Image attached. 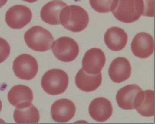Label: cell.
<instances>
[{
    "label": "cell",
    "mask_w": 155,
    "mask_h": 124,
    "mask_svg": "<svg viewBox=\"0 0 155 124\" xmlns=\"http://www.w3.org/2000/svg\"><path fill=\"white\" fill-rule=\"evenodd\" d=\"M144 10L143 0H114L111 11L117 20L131 23L137 20Z\"/></svg>",
    "instance_id": "6da1fadb"
},
{
    "label": "cell",
    "mask_w": 155,
    "mask_h": 124,
    "mask_svg": "<svg viewBox=\"0 0 155 124\" xmlns=\"http://www.w3.org/2000/svg\"><path fill=\"white\" fill-rule=\"evenodd\" d=\"M60 21L63 26L74 33H78L87 27L89 17L82 7L71 5L64 8L60 14Z\"/></svg>",
    "instance_id": "7a4b0ae2"
},
{
    "label": "cell",
    "mask_w": 155,
    "mask_h": 124,
    "mask_svg": "<svg viewBox=\"0 0 155 124\" xmlns=\"http://www.w3.org/2000/svg\"><path fill=\"white\" fill-rule=\"evenodd\" d=\"M24 39L30 48L41 52L50 50L54 40L52 34L40 26H34L28 30Z\"/></svg>",
    "instance_id": "3957f363"
},
{
    "label": "cell",
    "mask_w": 155,
    "mask_h": 124,
    "mask_svg": "<svg viewBox=\"0 0 155 124\" xmlns=\"http://www.w3.org/2000/svg\"><path fill=\"white\" fill-rule=\"evenodd\" d=\"M69 85V77L64 70L53 69L43 76L41 86L43 90L50 95H58L65 92Z\"/></svg>",
    "instance_id": "277c9868"
},
{
    "label": "cell",
    "mask_w": 155,
    "mask_h": 124,
    "mask_svg": "<svg viewBox=\"0 0 155 124\" xmlns=\"http://www.w3.org/2000/svg\"><path fill=\"white\" fill-rule=\"evenodd\" d=\"M53 44L52 51L58 60L63 62H71L78 57L80 51L79 46L73 38L62 37Z\"/></svg>",
    "instance_id": "5b68a950"
},
{
    "label": "cell",
    "mask_w": 155,
    "mask_h": 124,
    "mask_svg": "<svg viewBox=\"0 0 155 124\" xmlns=\"http://www.w3.org/2000/svg\"><path fill=\"white\" fill-rule=\"evenodd\" d=\"M13 68L15 75L18 78L24 80H31L38 74V65L37 60L33 56L22 54L14 60Z\"/></svg>",
    "instance_id": "8992f818"
},
{
    "label": "cell",
    "mask_w": 155,
    "mask_h": 124,
    "mask_svg": "<svg viewBox=\"0 0 155 124\" xmlns=\"http://www.w3.org/2000/svg\"><path fill=\"white\" fill-rule=\"evenodd\" d=\"M32 12L23 5H15L10 7L5 14V22L10 28L21 29L28 24L32 19Z\"/></svg>",
    "instance_id": "52a82bcc"
},
{
    "label": "cell",
    "mask_w": 155,
    "mask_h": 124,
    "mask_svg": "<svg viewBox=\"0 0 155 124\" xmlns=\"http://www.w3.org/2000/svg\"><path fill=\"white\" fill-rule=\"evenodd\" d=\"M106 57L102 50L93 48L85 53L82 60L83 69L90 74L101 73L105 65Z\"/></svg>",
    "instance_id": "ba28073f"
},
{
    "label": "cell",
    "mask_w": 155,
    "mask_h": 124,
    "mask_svg": "<svg viewBox=\"0 0 155 124\" xmlns=\"http://www.w3.org/2000/svg\"><path fill=\"white\" fill-rule=\"evenodd\" d=\"M131 51L134 55L139 58L149 57L154 51L153 36L144 32L137 33L131 42Z\"/></svg>",
    "instance_id": "9c48e42d"
},
{
    "label": "cell",
    "mask_w": 155,
    "mask_h": 124,
    "mask_svg": "<svg viewBox=\"0 0 155 124\" xmlns=\"http://www.w3.org/2000/svg\"><path fill=\"white\" fill-rule=\"evenodd\" d=\"M76 107L71 101L61 99L53 103L51 114L53 120L58 122H67L75 116Z\"/></svg>",
    "instance_id": "30bf717a"
},
{
    "label": "cell",
    "mask_w": 155,
    "mask_h": 124,
    "mask_svg": "<svg viewBox=\"0 0 155 124\" xmlns=\"http://www.w3.org/2000/svg\"><path fill=\"white\" fill-rule=\"evenodd\" d=\"M8 99L10 104L16 107H27L32 104L33 91L25 85H15L8 92Z\"/></svg>",
    "instance_id": "8fae6325"
},
{
    "label": "cell",
    "mask_w": 155,
    "mask_h": 124,
    "mask_svg": "<svg viewBox=\"0 0 155 124\" xmlns=\"http://www.w3.org/2000/svg\"><path fill=\"white\" fill-rule=\"evenodd\" d=\"M89 112L95 121L104 122L111 117L113 106L108 99L104 97H98L91 102L89 107Z\"/></svg>",
    "instance_id": "7c38bea8"
},
{
    "label": "cell",
    "mask_w": 155,
    "mask_h": 124,
    "mask_svg": "<svg viewBox=\"0 0 155 124\" xmlns=\"http://www.w3.org/2000/svg\"><path fill=\"white\" fill-rule=\"evenodd\" d=\"M131 66L129 60L125 57H118L114 60L109 68L110 79L116 83L124 82L130 78Z\"/></svg>",
    "instance_id": "4fadbf2b"
},
{
    "label": "cell",
    "mask_w": 155,
    "mask_h": 124,
    "mask_svg": "<svg viewBox=\"0 0 155 124\" xmlns=\"http://www.w3.org/2000/svg\"><path fill=\"white\" fill-rule=\"evenodd\" d=\"M135 109L143 117L154 115V91L151 90L138 92L135 97Z\"/></svg>",
    "instance_id": "5bb4252c"
},
{
    "label": "cell",
    "mask_w": 155,
    "mask_h": 124,
    "mask_svg": "<svg viewBox=\"0 0 155 124\" xmlns=\"http://www.w3.org/2000/svg\"><path fill=\"white\" fill-rule=\"evenodd\" d=\"M128 35L120 27L109 28L104 35V42L107 46L113 51H120L125 48L128 42Z\"/></svg>",
    "instance_id": "9a60e30c"
},
{
    "label": "cell",
    "mask_w": 155,
    "mask_h": 124,
    "mask_svg": "<svg viewBox=\"0 0 155 124\" xmlns=\"http://www.w3.org/2000/svg\"><path fill=\"white\" fill-rule=\"evenodd\" d=\"M67 6V3L61 0L51 1L43 7L41 10V18L43 22L50 25H59L61 11Z\"/></svg>",
    "instance_id": "2e32d148"
},
{
    "label": "cell",
    "mask_w": 155,
    "mask_h": 124,
    "mask_svg": "<svg viewBox=\"0 0 155 124\" xmlns=\"http://www.w3.org/2000/svg\"><path fill=\"white\" fill-rule=\"evenodd\" d=\"M102 81L101 73L90 74L81 68L75 76V83L78 89L83 91H95L100 87Z\"/></svg>",
    "instance_id": "e0dca14e"
},
{
    "label": "cell",
    "mask_w": 155,
    "mask_h": 124,
    "mask_svg": "<svg viewBox=\"0 0 155 124\" xmlns=\"http://www.w3.org/2000/svg\"><path fill=\"white\" fill-rule=\"evenodd\" d=\"M142 89L136 85H128L118 91L116 95V101L118 105L123 110L135 109V97Z\"/></svg>",
    "instance_id": "ac0fdd59"
},
{
    "label": "cell",
    "mask_w": 155,
    "mask_h": 124,
    "mask_svg": "<svg viewBox=\"0 0 155 124\" xmlns=\"http://www.w3.org/2000/svg\"><path fill=\"white\" fill-rule=\"evenodd\" d=\"M14 119L16 123H38L40 121V113L31 104L25 107H16L14 113Z\"/></svg>",
    "instance_id": "d6986e66"
},
{
    "label": "cell",
    "mask_w": 155,
    "mask_h": 124,
    "mask_svg": "<svg viewBox=\"0 0 155 124\" xmlns=\"http://www.w3.org/2000/svg\"><path fill=\"white\" fill-rule=\"evenodd\" d=\"M113 1L114 0H89L91 7L100 13L110 12Z\"/></svg>",
    "instance_id": "ffe728a7"
},
{
    "label": "cell",
    "mask_w": 155,
    "mask_h": 124,
    "mask_svg": "<svg viewBox=\"0 0 155 124\" xmlns=\"http://www.w3.org/2000/svg\"><path fill=\"white\" fill-rule=\"evenodd\" d=\"M10 46L9 43L0 37V63L4 62L10 55Z\"/></svg>",
    "instance_id": "44dd1931"
},
{
    "label": "cell",
    "mask_w": 155,
    "mask_h": 124,
    "mask_svg": "<svg viewBox=\"0 0 155 124\" xmlns=\"http://www.w3.org/2000/svg\"><path fill=\"white\" fill-rule=\"evenodd\" d=\"M143 2L144 5V10L143 15L148 17H153V0H143Z\"/></svg>",
    "instance_id": "7402d4cb"
},
{
    "label": "cell",
    "mask_w": 155,
    "mask_h": 124,
    "mask_svg": "<svg viewBox=\"0 0 155 124\" xmlns=\"http://www.w3.org/2000/svg\"><path fill=\"white\" fill-rule=\"evenodd\" d=\"M7 1L8 0H0V8L5 5Z\"/></svg>",
    "instance_id": "603a6c76"
},
{
    "label": "cell",
    "mask_w": 155,
    "mask_h": 124,
    "mask_svg": "<svg viewBox=\"0 0 155 124\" xmlns=\"http://www.w3.org/2000/svg\"><path fill=\"white\" fill-rule=\"evenodd\" d=\"M22 1H24L29 3H33L37 1L38 0H22Z\"/></svg>",
    "instance_id": "cb8c5ba5"
},
{
    "label": "cell",
    "mask_w": 155,
    "mask_h": 124,
    "mask_svg": "<svg viewBox=\"0 0 155 124\" xmlns=\"http://www.w3.org/2000/svg\"><path fill=\"white\" fill-rule=\"evenodd\" d=\"M2 108V102H1V101L0 99V112L1 111Z\"/></svg>",
    "instance_id": "d4e9b609"
}]
</instances>
